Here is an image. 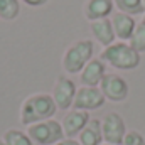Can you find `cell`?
<instances>
[{
    "label": "cell",
    "mask_w": 145,
    "mask_h": 145,
    "mask_svg": "<svg viewBox=\"0 0 145 145\" xmlns=\"http://www.w3.org/2000/svg\"><path fill=\"white\" fill-rule=\"evenodd\" d=\"M121 145H145V137L138 130H128Z\"/></svg>",
    "instance_id": "obj_19"
},
{
    "label": "cell",
    "mask_w": 145,
    "mask_h": 145,
    "mask_svg": "<svg viewBox=\"0 0 145 145\" xmlns=\"http://www.w3.org/2000/svg\"><path fill=\"white\" fill-rule=\"evenodd\" d=\"M100 89L105 96V100H108L111 103H121L128 98L130 88L125 78H121L116 72H106L105 78L100 83Z\"/></svg>",
    "instance_id": "obj_5"
},
{
    "label": "cell",
    "mask_w": 145,
    "mask_h": 145,
    "mask_svg": "<svg viewBox=\"0 0 145 145\" xmlns=\"http://www.w3.org/2000/svg\"><path fill=\"white\" fill-rule=\"evenodd\" d=\"M76 91H78V86H76V83L72 81L71 78H68L66 74L57 76L56 83L52 86V93H51V96H52L57 110H61V111L71 110L72 103H74Z\"/></svg>",
    "instance_id": "obj_6"
},
{
    "label": "cell",
    "mask_w": 145,
    "mask_h": 145,
    "mask_svg": "<svg viewBox=\"0 0 145 145\" xmlns=\"http://www.w3.org/2000/svg\"><path fill=\"white\" fill-rule=\"evenodd\" d=\"M142 22H145V14H144V20H142Z\"/></svg>",
    "instance_id": "obj_24"
},
{
    "label": "cell",
    "mask_w": 145,
    "mask_h": 145,
    "mask_svg": "<svg viewBox=\"0 0 145 145\" xmlns=\"http://www.w3.org/2000/svg\"><path fill=\"white\" fill-rule=\"evenodd\" d=\"M57 106L49 93H34L27 96L19 110V120L22 125L29 127L39 121H46L54 118Z\"/></svg>",
    "instance_id": "obj_1"
},
{
    "label": "cell",
    "mask_w": 145,
    "mask_h": 145,
    "mask_svg": "<svg viewBox=\"0 0 145 145\" xmlns=\"http://www.w3.org/2000/svg\"><path fill=\"white\" fill-rule=\"evenodd\" d=\"M78 142L81 145H101L103 142V132H101V120L91 118L88 125L79 132Z\"/></svg>",
    "instance_id": "obj_14"
},
{
    "label": "cell",
    "mask_w": 145,
    "mask_h": 145,
    "mask_svg": "<svg viewBox=\"0 0 145 145\" xmlns=\"http://www.w3.org/2000/svg\"><path fill=\"white\" fill-rule=\"evenodd\" d=\"M0 145H7V144H5V142H3V140H0Z\"/></svg>",
    "instance_id": "obj_22"
},
{
    "label": "cell",
    "mask_w": 145,
    "mask_h": 145,
    "mask_svg": "<svg viewBox=\"0 0 145 145\" xmlns=\"http://www.w3.org/2000/svg\"><path fill=\"white\" fill-rule=\"evenodd\" d=\"M128 44H130L138 54L145 52V22L137 24V27H135V31H133L132 37H130Z\"/></svg>",
    "instance_id": "obj_18"
},
{
    "label": "cell",
    "mask_w": 145,
    "mask_h": 145,
    "mask_svg": "<svg viewBox=\"0 0 145 145\" xmlns=\"http://www.w3.org/2000/svg\"><path fill=\"white\" fill-rule=\"evenodd\" d=\"M113 0H86L83 5V14L89 22L108 19L113 14Z\"/></svg>",
    "instance_id": "obj_12"
},
{
    "label": "cell",
    "mask_w": 145,
    "mask_h": 145,
    "mask_svg": "<svg viewBox=\"0 0 145 145\" xmlns=\"http://www.w3.org/2000/svg\"><path fill=\"white\" fill-rule=\"evenodd\" d=\"M105 96L100 89V86H81L76 91L72 108L81 110V111H91L98 110L105 105Z\"/></svg>",
    "instance_id": "obj_8"
},
{
    "label": "cell",
    "mask_w": 145,
    "mask_h": 145,
    "mask_svg": "<svg viewBox=\"0 0 145 145\" xmlns=\"http://www.w3.org/2000/svg\"><path fill=\"white\" fill-rule=\"evenodd\" d=\"M25 5H29V7H42V5H46L49 0H22Z\"/></svg>",
    "instance_id": "obj_20"
},
{
    "label": "cell",
    "mask_w": 145,
    "mask_h": 145,
    "mask_svg": "<svg viewBox=\"0 0 145 145\" xmlns=\"http://www.w3.org/2000/svg\"><path fill=\"white\" fill-rule=\"evenodd\" d=\"M89 31H91V36L93 39L103 46V47H108L115 42V31H113V25H111V20L108 19H100V20H95V22H89Z\"/></svg>",
    "instance_id": "obj_13"
},
{
    "label": "cell",
    "mask_w": 145,
    "mask_h": 145,
    "mask_svg": "<svg viewBox=\"0 0 145 145\" xmlns=\"http://www.w3.org/2000/svg\"><path fill=\"white\" fill-rule=\"evenodd\" d=\"M113 5L118 8V12L128 14L132 17H135L138 14H145V7L142 0H113Z\"/></svg>",
    "instance_id": "obj_16"
},
{
    "label": "cell",
    "mask_w": 145,
    "mask_h": 145,
    "mask_svg": "<svg viewBox=\"0 0 145 145\" xmlns=\"http://www.w3.org/2000/svg\"><path fill=\"white\" fill-rule=\"evenodd\" d=\"M2 140L7 145H36L32 142V138L27 135V132H22L19 128H8L3 133Z\"/></svg>",
    "instance_id": "obj_15"
},
{
    "label": "cell",
    "mask_w": 145,
    "mask_h": 145,
    "mask_svg": "<svg viewBox=\"0 0 145 145\" xmlns=\"http://www.w3.org/2000/svg\"><path fill=\"white\" fill-rule=\"evenodd\" d=\"M101 132H103V142L111 145H121L127 135V125L120 113L110 111L101 118Z\"/></svg>",
    "instance_id": "obj_7"
},
{
    "label": "cell",
    "mask_w": 145,
    "mask_h": 145,
    "mask_svg": "<svg viewBox=\"0 0 145 145\" xmlns=\"http://www.w3.org/2000/svg\"><path fill=\"white\" fill-rule=\"evenodd\" d=\"M142 3H144V7H145V0H142Z\"/></svg>",
    "instance_id": "obj_23"
},
{
    "label": "cell",
    "mask_w": 145,
    "mask_h": 145,
    "mask_svg": "<svg viewBox=\"0 0 145 145\" xmlns=\"http://www.w3.org/2000/svg\"><path fill=\"white\" fill-rule=\"evenodd\" d=\"M91 120L89 116V111H81V110H68L64 118L61 120V125H63V130H64V135L66 138H74L79 135V132L88 125V121Z\"/></svg>",
    "instance_id": "obj_9"
},
{
    "label": "cell",
    "mask_w": 145,
    "mask_h": 145,
    "mask_svg": "<svg viewBox=\"0 0 145 145\" xmlns=\"http://www.w3.org/2000/svg\"><path fill=\"white\" fill-rule=\"evenodd\" d=\"M101 145H111V144H101Z\"/></svg>",
    "instance_id": "obj_25"
},
{
    "label": "cell",
    "mask_w": 145,
    "mask_h": 145,
    "mask_svg": "<svg viewBox=\"0 0 145 145\" xmlns=\"http://www.w3.org/2000/svg\"><path fill=\"white\" fill-rule=\"evenodd\" d=\"M100 59L105 64L120 71H132L140 64V54L128 42L123 40H115L111 46L103 47Z\"/></svg>",
    "instance_id": "obj_2"
},
{
    "label": "cell",
    "mask_w": 145,
    "mask_h": 145,
    "mask_svg": "<svg viewBox=\"0 0 145 145\" xmlns=\"http://www.w3.org/2000/svg\"><path fill=\"white\" fill-rule=\"evenodd\" d=\"M110 20H111V25H113L116 39L123 40V42H128L132 34H133V31H135V27H137L135 19L132 15H128V14L115 12V14H111Z\"/></svg>",
    "instance_id": "obj_11"
},
{
    "label": "cell",
    "mask_w": 145,
    "mask_h": 145,
    "mask_svg": "<svg viewBox=\"0 0 145 145\" xmlns=\"http://www.w3.org/2000/svg\"><path fill=\"white\" fill-rule=\"evenodd\" d=\"M56 145H81L76 138H63L61 142H57Z\"/></svg>",
    "instance_id": "obj_21"
},
{
    "label": "cell",
    "mask_w": 145,
    "mask_h": 145,
    "mask_svg": "<svg viewBox=\"0 0 145 145\" xmlns=\"http://www.w3.org/2000/svg\"><path fill=\"white\" fill-rule=\"evenodd\" d=\"M27 135L32 138V142L36 145H56L63 138H66L61 121H57L54 118L29 125Z\"/></svg>",
    "instance_id": "obj_4"
},
{
    "label": "cell",
    "mask_w": 145,
    "mask_h": 145,
    "mask_svg": "<svg viewBox=\"0 0 145 145\" xmlns=\"http://www.w3.org/2000/svg\"><path fill=\"white\" fill-rule=\"evenodd\" d=\"M93 40L91 39H79L69 44L63 54V69L68 74H79L83 68L93 59Z\"/></svg>",
    "instance_id": "obj_3"
},
{
    "label": "cell",
    "mask_w": 145,
    "mask_h": 145,
    "mask_svg": "<svg viewBox=\"0 0 145 145\" xmlns=\"http://www.w3.org/2000/svg\"><path fill=\"white\" fill-rule=\"evenodd\" d=\"M20 14V2L19 0H0V19L2 20H15Z\"/></svg>",
    "instance_id": "obj_17"
},
{
    "label": "cell",
    "mask_w": 145,
    "mask_h": 145,
    "mask_svg": "<svg viewBox=\"0 0 145 145\" xmlns=\"http://www.w3.org/2000/svg\"><path fill=\"white\" fill-rule=\"evenodd\" d=\"M106 74V64L100 57H93L79 72V83L83 86H100Z\"/></svg>",
    "instance_id": "obj_10"
}]
</instances>
